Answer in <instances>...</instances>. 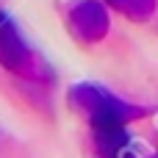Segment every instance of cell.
<instances>
[{"instance_id": "obj_1", "label": "cell", "mask_w": 158, "mask_h": 158, "mask_svg": "<svg viewBox=\"0 0 158 158\" xmlns=\"http://www.w3.org/2000/svg\"><path fill=\"white\" fill-rule=\"evenodd\" d=\"M69 106L81 114H86L92 119V128H106V125H122L131 114V108L125 103H119L117 97H111L106 89L92 86V83H81L69 89Z\"/></svg>"}, {"instance_id": "obj_2", "label": "cell", "mask_w": 158, "mask_h": 158, "mask_svg": "<svg viewBox=\"0 0 158 158\" xmlns=\"http://www.w3.org/2000/svg\"><path fill=\"white\" fill-rule=\"evenodd\" d=\"M0 64L8 72L39 78V56L6 11H0Z\"/></svg>"}, {"instance_id": "obj_3", "label": "cell", "mask_w": 158, "mask_h": 158, "mask_svg": "<svg viewBox=\"0 0 158 158\" xmlns=\"http://www.w3.org/2000/svg\"><path fill=\"white\" fill-rule=\"evenodd\" d=\"M67 22H69V31L75 33V39L83 42V44L100 42V36L106 33V25H108L106 11H103L97 3H92V0L75 3V6L67 11Z\"/></svg>"}]
</instances>
